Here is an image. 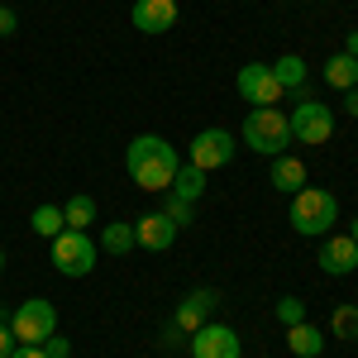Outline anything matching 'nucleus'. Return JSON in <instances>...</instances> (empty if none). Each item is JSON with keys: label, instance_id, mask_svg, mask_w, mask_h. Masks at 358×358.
Returning <instances> with one entry per match:
<instances>
[{"label": "nucleus", "instance_id": "aec40b11", "mask_svg": "<svg viewBox=\"0 0 358 358\" xmlns=\"http://www.w3.org/2000/svg\"><path fill=\"white\" fill-rule=\"evenodd\" d=\"M29 224H34V234H38V239H57V234L67 229V220H62V206H38V210L29 215Z\"/></svg>", "mask_w": 358, "mask_h": 358}, {"label": "nucleus", "instance_id": "f3484780", "mask_svg": "<svg viewBox=\"0 0 358 358\" xmlns=\"http://www.w3.org/2000/svg\"><path fill=\"white\" fill-rule=\"evenodd\" d=\"M172 196H182V201H201L206 196V172L201 167H192V163H182L177 167V177H172Z\"/></svg>", "mask_w": 358, "mask_h": 358}, {"label": "nucleus", "instance_id": "dca6fc26", "mask_svg": "<svg viewBox=\"0 0 358 358\" xmlns=\"http://www.w3.org/2000/svg\"><path fill=\"white\" fill-rule=\"evenodd\" d=\"M325 82H330L334 91H354V86H358V57L334 53L330 62H325Z\"/></svg>", "mask_w": 358, "mask_h": 358}, {"label": "nucleus", "instance_id": "6ab92c4d", "mask_svg": "<svg viewBox=\"0 0 358 358\" xmlns=\"http://www.w3.org/2000/svg\"><path fill=\"white\" fill-rule=\"evenodd\" d=\"M101 248L106 253H129V248H138L134 244V220H110L101 229Z\"/></svg>", "mask_w": 358, "mask_h": 358}, {"label": "nucleus", "instance_id": "f8f14e48", "mask_svg": "<svg viewBox=\"0 0 358 358\" xmlns=\"http://www.w3.org/2000/svg\"><path fill=\"white\" fill-rule=\"evenodd\" d=\"M215 306H220V296H215L210 287H201V292H192L187 301L177 306V315H172V325H177L182 334H196L201 325H206V320H210V315H215Z\"/></svg>", "mask_w": 358, "mask_h": 358}, {"label": "nucleus", "instance_id": "a211bd4d", "mask_svg": "<svg viewBox=\"0 0 358 358\" xmlns=\"http://www.w3.org/2000/svg\"><path fill=\"white\" fill-rule=\"evenodd\" d=\"M273 77L282 82V91H306V62L296 53H282L273 62Z\"/></svg>", "mask_w": 358, "mask_h": 358}, {"label": "nucleus", "instance_id": "f257e3e1", "mask_svg": "<svg viewBox=\"0 0 358 358\" xmlns=\"http://www.w3.org/2000/svg\"><path fill=\"white\" fill-rule=\"evenodd\" d=\"M124 167H129L134 187H143V192H172V177H177L182 158L163 134H138L124 153Z\"/></svg>", "mask_w": 358, "mask_h": 358}, {"label": "nucleus", "instance_id": "4468645a", "mask_svg": "<svg viewBox=\"0 0 358 358\" xmlns=\"http://www.w3.org/2000/svg\"><path fill=\"white\" fill-rule=\"evenodd\" d=\"M287 349L296 358H320L325 354V334L315 330L310 320H296V325H287Z\"/></svg>", "mask_w": 358, "mask_h": 358}, {"label": "nucleus", "instance_id": "6e6552de", "mask_svg": "<svg viewBox=\"0 0 358 358\" xmlns=\"http://www.w3.org/2000/svg\"><path fill=\"white\" fill-rule=\"evenodd\" d=\"M229 163H234V138L224 129H201L192 138V167L215 172V167H229Z\"/></svg>", "mask_w": 358, "mask_h": 358}, {"label": "nucleus", "instance_id": "39448f33", "mask_svg": "<svg viewBox=\"0 0 358 358\" xmlns=\"http://www.w3.org/2000/svg\"><path fill=\"white\" fill-rule=\"evenodd\" d=\"M287 124H292V143H330V134H334L330 106L310 101L306 91H296V110L287 115Z\"/></svg>", "mask_w": 358, "mask_h": 358}, {"label": "nucleus", "instance_id": "2f4dec72", "mask_svg": "<svg viewBox=\"0 0 358 358\" xmlns=\"http://www.w3.org/2000/svg\"><path fill=\"white\" fill-rule=\"evenodd\" d=\"M0 268H5V253H0Z\"/></svg>", "mask_w": 358, "mask_h": 358}, {"label": "nucleus", "instance_id": "20e7f679", "mask_svg": "<svg viewBox=\"0 0 358 358\" xmlns=\"http://www.w3.org/2000/svg\"><path fill=\"white\" fill-rule=\"evenodd\" d=\"M48 244H53V268L62 277H86L96 268V253H101V244L86 239V229H62Z\"/></svg>", "mask_w": 358, "mask_h": 358}, {"label": "nucleus", "instance_id": "f03ea898", "mask_svg": "<svg viewBox=\"0 0 358 358\" xmlns=\"http://www.w3.org/2000/svg\"><path fill=\"white\" fill-rule=\"evenodd\" d=\"M292 229L306 234V239H320V234H330L334 220H339V201L334 192H320V187H301V192L292 196Z\"/></svg>", "mask_w": 358, "mask_h": 358}, {"label": "nucleus", "instance_id": "a878e982", "mask_svg": "<svg viewBox=\"0 0 358 358\" xmlns=\"http://www.w3.org/2000/svg\"><path fill=\"white\" fill-rule=\"evenodd\" d=\"M15 24H20V20H15V10H5V5H0V38H10Z\"/></svg>", "mask_w": 358, "mask_h": 358}, {"label": "nucleus", "instance_id": "9d476101", "mask_svg": "<svg viewBox=\"0 0 358 358\" xmlns=\"http://www.w3.org/2000/svg\"><path fill=\"white\" fill-rule=\"evenodd\" d=\"M172 239H177V224L167 220L163 210H148V215H138V220H134V244L138 248L163 253V248H172Z\"/></svg>", "mask_w": 358, "mask_h": 358}, {"label": "nucleus", "instance_id": "1a4fd4ad", "mask_svg": "<svg viewBox=\"0 0 358 358\" xmlns=\"http://www.w3.org/2000/svg\"><path fill=\"white\" fill-rule=\"evenodd\" d=\"M239 334L229 330V325H215V320H206L201 330L192 334V358H239Z\"/></svg>", "mask_w": 358, "mask_h": 358}, {"label": "nucleus", "instance_id": "412c9836", "mask_svg": "<svg viewBox=\"0 0 358 358\" xmlns=\"http://www.w3.org/2000/svg\"><path fill=\"white\" fill-rule=\"evenodd\" d=\"M62 220H67V229H86V224L96 220V196H72L62 206Z\"/></svg>", "mask_w": 358, "mask_h": 358}, {"label": "nucleus", "instance_id": "bb28decb", "mask_svg": "<svg viewBox=\"0 0 358 358\" xmlns=\"http://www.w3.org/2000/svg\"><path fill=\"white\" fill-rule=\"evenodd\" d=\"M10 358H48V354H43V344H15Z\"/></svg>", "mask_w": 358, "mask_h": 358}, {"label": "nucleus", "instance_id": "2eb2a0df", "mask_svg": "<svg viewBox=\"0 0 358 358\" xmlns=\"http://www.w3.org/2000/svg\"><path fill=\"white\" fill-rule=\"evenodd\" d=\"M268 182H273L277 192L296 196L306 187V163H301V158H292V153H282V158H273V177H268Z\"/></svg>", "mask_w": 358, "mask_h": 358}, {"label": "nucleus", "instance_id": "9b49d317", "mask_svg": "<svg viewBox=\"0 0 358 358\" xmlns=\"http://www.w3.org/2000/svg\"><path fill=\"white\" fill-rule=\"evenodd\" d=\"M320 273H330V277L358 273V244L349 234H330V239L320 244Z\"/></svg>", "mask_w": 358, "mask_h": 358}, {"label": "nucleus", "instance_id": "b1692460", "mask_svg": "<svg viewBox=\"0 0 358 358\" xmlns=\"http://www.w3.org/2000/svg\"><path fill=\"white\" fill-rule=\"evenodd\" d=\"M277 320H282V325H296V320H306L301 296H282V301H277Z\"/></svg>", "mask_w": 358, "mask_h": 358}, {"label": "nucleus", "instance_id": "ddd939ff", "mask_svg": "<svg viewBox=\"0 0 358 358\" xmlns=\"http://www.w3.org/2000/svg\"><path fill=\"white\" fill-rule=\"evenodd\" d=\"M172 24H177V0H134L138 34H167Z\"/></svg>", "mask_w": 358, "mask_h": 358}, {"label": "nucleus", "instance_id": "7c9ffc66", "mask_svg": "<svg viewBox=\"0 0 358 358\" xmlns=\"http://www.w3.org/2000/svg\"><path fill=\"white\" fill-rule=\"evenodd\" d=\"M349 239H354V244H358V215H354V220H349Z\"/></svg>", "mask_w": 358, "mask_h": 358}, {"label": "nucleus", "instance_id": "5701e85b", "mask_svg": "<svg viewBox=\"0 0 358 358\" xmlns=\"http://www.w3.org/2000/svg\"><path fill=\"white\" fill-rule=\"evenodd\" d=\"M163 215H167L172 224H177V229H182V224H192V220H196V206H192V201H182V196H172V192H167Z\"/></svg>", "mask_w": 358, "mask_h": 358}, {"label": "nucleus", "instance_id": "4be33fe9", "mask_svg": "<svg viewBox=\"0 0 358 358\" xmlns=\"http://www.w3.org/2000/svg\"><path fill=\"white\" fill-rule=\"evenodd\" d=\"M330 330L339 334V339H358V306H339L330 315Z\"/></svg>", "mask_w": 358, "mask_h": 358}, {"label": "nucleus", "instance_id": "c756f323", "mask_svg": "<svg viewBox=\"0 0 358 358\" xmlns=\"http://www.w3.org/2000/svg\"><path fill=\"white\" fill-rule=\"evenodd\" d=\"M344 53H349V57H358V29L349 34V43H344Z\"/></svg>", "mask_w": 358, "mask_h": 358}, {"label": "nucleus", "instance_id": "393cba45", "mask_svg": "<svg viewBox=\"0 0 358 358\" xmlns=\"http://www.w3.org/2000/svg\"><path fill=\"white\" fill-rule=\"evenodd\" d=\"M43 354H48V358H67V354H72V344H67L62 334H48V339H43Z\"/></svg>", "mask_w": 358, "mask_h": 358}, {"label": "nucleus", "instance_id": "7ed1b4c3", "mask_svg": "<svg viewBox=\"0 0 358 358\" xmlns=\"http://www.w3.org/2000/svg\"><path fill=\"white\" fill-rule=\"evenodd\" d=\"M244 143L253 148V153H263V158H282L287 143H292V124H287V115L277 110V106H258V110H248Z\"/></svg>", "mask_w": 358, "mask_h": 358}, {"label": "nucleus", "instance_id": "c85d7f7f", "mask_svg": "<svg viewBox=\"0 0 358 358\" xmlns=\"http://www.w3.org/2000/svg\"><path fill=\"white\" fill-rule=\"evenodd\" d=\"M344 106H349V115L358 120V91H344Z\"/></svg>", "mask_w": 358, "mask_h": 358}, {"label": "nucleus", "instance_id": "cd10ccee", "mask_svg": "<svg viewBox=\"0 0 358 358\" xmlns=\"http://www.w3.org/2000/svg\"><path fill=\"white\" fill-rule=\"evenodd\" d=\"M15 354V334H10V325L0 320V358H10Z\"/></svg>", "mask_w": 358, "mask_h": 358}, {"label": "nucleus", "instance_id": "0eeeda50", "mask_svg": "<svg viewBox=\"0 0 358 358\" xmlns=\"http://www.w3.org/2000/svg\"><path fill=\"white\" fill-rule=\"evenodd\" d=\"M234 86H239V96H244L253 110L282 101V82L273 77V67H268V62H248V67H239V82H234Z\"/></svg>", "mask_w": 358, "mask_h": 358}, {"label": "nucleus", "instance_id": "423d86ee", "mask_svg": "<svg viewBox=\"0 0 358 358\" xmlns=\"http://www.w3.org/2000/svg\"><path fill=\"white\" fill-rule=\"evenodd\" d=\"M10 334H15V344H43L48 334H57V310H53V301H43V296L24 301L15 315H10Z\"/></svg>", "mask_w": 358, "mask_h": 358}]
</instances>
